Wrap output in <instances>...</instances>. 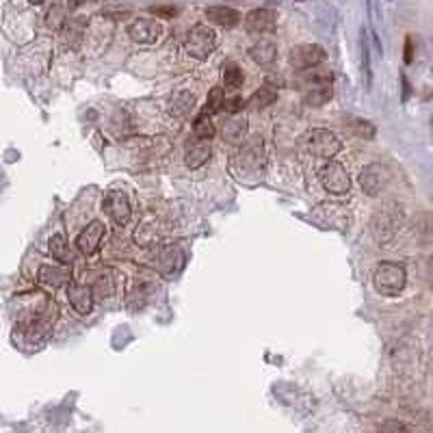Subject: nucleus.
<instances>
[{
    "label": "nucleus",
    "instance_id": "2eb2a0df",
    "mask_svg": "<svg viewBox=\"0 0 433 433\" xmlns=\"http://www.w3.org/2000/svg\"><path fill=\"white\" fill-rule=\"evenodd\" d=\"M210 141H199V139H195V141L187 148V152H184V163H187V167L191 169H197L208 163L210 159Z\"/></svg>",
    "mask_w": 433,
    "mask_h": 433
},
{
    "label": "nucleus",
    "instance_id": "c756f323",
    "mask_svg": "<svg viewBox=\"0 0 433 433\" xmlns=\"http://www.w3.org/2000/svg\"><path fill=\"white\" fill-rule=\"evenodd\" d=\"M150 13H154L157 18H174V15L178 13V7L174 5H157V7H150Z\"/></svg>",
    "mask_w": 433,
    "mask_h": 433
},
{
    "label": "nucleus",
    "instance_id": "f8f14e48",
    "mask_svg": "<svg viewBox=\"0 0 433 433\" xmlns=\"http://www.w3.org/2000/svg\"><path fill=\"white\" fill-rule=\"evenodd\" d=\"M68 299L76 312L87 316L91 312V308H94V290H91V286H87V284H70Z\"/></svg>",
    "mask_w": 433,
    "mask_h": 433
},
{
    "label": "nucleus",
    "instance_id": "a878e982",
    "mask_svg": "<svg viewBox=\"0 0 433 433\" xmlns=\"http://www.w3.org/2000/svg\"><path fill=\"white\" fill-rule=\"evenodd\" d=\"M96 292L98 297H111L113 295V280H111V275H100L98 280H96V286L91 288Z\"/></svg>",
    "mask_w": 433,
    "mask_h": 433
},
{
    "label": "nucleus",
    "instance_id": "423d86ee",
    "mask_svg": "<svg viewBox=\"0 0 433 433\" xmlns=\"http://www.w3.org/2000/svg\"><path fill=\"white\" fill-rule=\"evenodd\" d=\"M305 148L310 150L314 157H319V159H325V161H332L336 154L340 152V141H338V137L334 134V132H330V130H323V128H319V130H312V132H308V137H305Z\"/></svg>",
    "mask_w": 433,
    "mask_h": 433
},
{
    "label": "nucleus",
    "instance_id": "4be33fe9",
    "mask_svg": "<svg viewBox=\"0 0 433 433\" xmlns=\"http://www.w3.org/2000/svg\"><path fill=\"white\" fill-rule=\"evenodd\" d=\"M277 100V89H271V87H260L258 91H254V96L250 98V104L252 108H267L271 106L273 102Z\"/></svg>",
    "mask_w": 433,
    "mask_h": 433
},
{
    "label": "nucleus",
    "instance_id": "9b49d317",
    "mask_svg": "<svg viewBox=\"0 0 433 433\" xmlns=\"http://www.w3.org/2000/svg\"><path fill=\"white\" fill-rule=\"evenodd\" d=\"M102 236H104V223L102 221H91L79 234V239H76V247H79L81 254L91 256V254L98 252Z\"/></svg>",
    "mask_w": 433,
    "mask_h": 433
},
{
    "label": "nucleus",
    "instance_id": "cd10ccee",
    "mask_svg": "<svg viewBox=\"0 0 433 433\" xmlns=\"http://www.w3.org/2000/svg\"><path fill=\"white\" fill-rule=\"evenodd\" d=\"M353 130L358 132L360 137H364V139H370L375 134V126L370 121H366V119H353Z\"/></svg>",
    "mask_w": 433,
    "mask_h": 433
},
{
    "label": "nucleus",
    "instance_id": "dca6fc26",
    "mask_svg": "<svg viewBox=\"0 0 433 433\" xmlns=\"http://www.w3.org/2000/svg\"><path fill=\"white\" fill-rule=\"evenodd\" d=\"M85 26H87V20L85 18L66 20L63 22V28H61V39H63L66 46H70V48H76V46L83 41Z\"/></svg>",
    "mask_w": 433,
    "mask_h": 433
},
{
    "label": "nucleus",
    "instance_id": "39448f33",
    "mask_svg": "<svg viewBox=\"0 0 433 433\" xmlns=\"http://www.w3.org/2000/svg\"><path fill=\"white\" fill-rule=\"evenodd\" d=\"M319 180L323 184V189L332 195H347L351 189V180H349L347 169L336 161H328L321 167Z\"/></svg>",
    "mask_w": 433,
    "mask_h": 433
},
{
    "label": "nucleus",
    "instance_id": "1a4fd4ad",
    "mask_svg": "<svg viewBox=\"0 0 433 433\" xmlns=\"http://www.w3.org/2000/svg\"><path fill=\"white\" fill-rule=\"evenodd\" d=\"M104 208L115 225H126L130 221V199L123 191H111L104 199Z\"/></svg>",
    "mask_w": 433,
    "mask_h": 433
},
{
    "label": "nucleus",
    "instance_id": "ddd939ff",
    "mask_svg": "<svg viewBox=\"0 0 433 433\" xmlns=\"http://www.w3.org/2000/svg\"><path fill=\"white\" fill-rule=\"evenodd\" d=\"M385 182H388V176H385V169L381 165H368L360 174V187L373 197L383 191Z\"/></svg>",
    "mask_w": 433,
    "mask_h": 433
},
{
    "label": "nucleus",
    "instance_id": "4468645a",
    "mask_svg": "<svg viewBox=\"0 0 433 433\" xmlns=\"http://www.w3.org/2000/svg\"><path fill=\"white\" fill-rule=\"evenodd\" d=\"M206 18H208V22L221 26V28H234L241 22V13L232 7H225V5H214V7L206 9Z\"/></svg>",
    "mask_w": 433,
    "mask_h": 433
},
{
    "label": "nucleus",
    "instance_id": "7ed1b4c3",
    "mask_svg": "<svg viewBox=\"0 0 433 433\" xmlns=\"http://www.w3.org/2000/svg\"><path fill=\"white\" fill-rule=\"evenodd\" d=\"M401 223V208L396 204H385L381 208L375 210L373 223H370V230H373V236L377 243H385L390 241Z\"/></svg>",
    "mask_w": 433,
    "mask_h": 433
},
{
    "label": "nucleus",
    "instance_id": "0eeeda50",
    "mask_svg": "<svg viewBox=\"0 0 433 433\" xmlns=\"http://www.w3.org/2000/svg\"><path fill=\"white\" fill-rule=\"evenodd\" d=\"M290 66L299 70V72H308V70H314L316 66H321L325 61V50L316 43H301V46H295V48L290 50Z\"/></svg>",
    "mask_w": 433,
    "mask_h": 433
},
{
    "label": "nucleus",
    "instance_id": "f257e3e1",
    "mask_svg": "<svg viewBox=\"0 0 433 433\" xmlns=\"http://www.w3.org/2000/svg\"><path fill=\"white\" fill-rule=\"evenodd\" d=\"M373 284L381 297H396L403 292L407 284V273L403 267L396 265V262H381L375 269Z\"/></svg>",
    "mask_w": 433,
    "mask_h": 433
},
{
    "label": "nucleus",
    "instance_id": "f3484780",
    "mask_svg": "<svg viewBox=\"0 0 433 433\" xmlns=\"http://www.w3.org/2000/svg\"><path fill=\"white\" fill-rule=\"evenodd\" d=\"M247 134V117L245 115H230L223 123V139L228 143H241Z\"/></svg>",
    "mask_w": 433,
    "mask_h": 433
},
{
    "label": "nucleus",
    "instance_id": "20e7f679",
    "mask_svg": "<svg viewBox=\"0 0 433 433\" xmlns=\"http://www.w3.org/2000/svg\"><path fill=\"white\" fill-rule=\"evenodd\" d=\"M334 96L332 87V72H312L305 79V96L303 102L310 106H323L328 104Z\"/></svg>",
    "mask_w": 433,
    "mask_h": 433
},
{
    "label": "nucleus",
    "instance_id": "bb28decb",
    "mask_svg": "<svg viewBox=\"0 0 433 433\" xmlns=\"http://www.w3.org/2000/svg\"><path fill=\"white\" fill-rule=\"evenodd\" d=\"M243 106H245V100L241 96H234V98H225L223 100V108H221V111H225L230 115H239L243 111Z\"/></svg>",
    "mask_w": 433,
    "mask_h": 433
},
{
    "label": "nucleus",
    "instance_id": "a211bd4d",
    "mask_svg": "<svg viewBox=\"0 0 433 433\" xmlns=\"http://www.w3.org/2000/svg\"><path fill=\"white\" fill-rule=\"evenodd\" d=\"M195 108V96L191 91H176V94L169 98V113L176 117H187Z\"/></svg>",
    "mask_w": 433,
    "mask_h": 433
},
{
    "label": "nucleus",
    "instance_id": "6ab92c4d",
    "mask_svg": "<svg viewBox=\"0 0 433 433\" xmlns=\"http://www.w3.org/2000/svg\"><path fill=\"white\" fill-rule=\"evenodd\" d=\"M250 57H252L254 63H258V66H271L273 61L277 59V46L273 41L260 39L258 43H254L250 48Z\"/></svg>",
    "mask_w": 433,
    "mask_h": 433
},
{
    "label": "nucleus",
    "instance_id": "9d476101",
    "mask_svg": "<svg viewBox=\"0 0 433 433\" xmlns=\"http://www.w3.org/2000/svg\"><path fill=\"white\" fill-rule=\"evenodd\" d=\"M245 26L250 33H256V35L271 33V30H275V26H277V13L271 9H254L247 13Z\"/></svg>",
    "mask_w": 433,
    "mask_h": 433
},
{
    "label": "nucleus",
    "instance_id": "5701e85b",
    "mask_svg": "<svg viewBox=\"0 0 433 433\" xmlns=\"http://www.w3.org/2000/svg\"><path fill=\"white\" fill-rule=\"evenodd\" d=\"M245 81L243 76V70L234 63V61H228V63L223 66V85L228 89H239Z\"/></svg>",
    "mask_w": 433,
    "mask_h": 433
},
{
    "label": "nucleus",
    "instance_id": "6e6552de",
    "mask_svg": "<svg viewBox=\"0 0 433 433\" xmlns=\"http://www.w3.org/2000/svg\"><path fill=\"white\" fill-rule=\"evenodd\" d=\"M161 35H163V26L150 18H139L128 26V37L134 43H143V46L157 43Z\"/></svg>",
    "mask_w": 433,
    "mask_h": 433
},
{
    "label": "nucleus",
    "instance_id": "2f4dec72",
    "mask_svg": "<svg viewBox=\"0 0 433 433\" xmlns=\"http://www.w3.org/2000/svg\"><path fill=\"white\" fill-rule=\"evenodd\" d=\"M87 3H91V0H68V7H70V9H76V7L87 5Z\"/></svg>",
    "mask_w": 433,
    "mask_h": 433
},
{
    "label": "nucleus",
    "instance_id": "c85d7f7f",
    "mask_svg": "<svg viewBox=\"0 0 433 433\" xmlns=\"http://www.w3.org/2000/svg\"><path fill=\"white\" fill-rule=\"evenodd\" d=\"M377 433H410V429L399 421H385L379 425Z\"/></svg>",
    "mask_w": 433,
    "mask_h": 433
},
{
    "label": "nucleus",
    "instance_id": "aec40b11",
    "mask_svg": "<svg viewBox=\"0 0 433 433\" xmlns=\"http://www.w3.org/2000/svg\"><path fill=\"white\" fill-rule=\"evenodd\" d=\"M39 282L48 284V286H63L70 282V271L63 267H54V265H43L39 269Z\"/></svg>",
    "mask_w": 433,
    "mask_h": 433
},
{
    "label": "nucleus",
    "instance_id": "412c9836",
    "mask_svg": "<svg viewBox=\"0 0 433 433\" xmlns=\"http://www.w3.org/2000/svg\"><path fill=\"white\" fill-rule=\"evenodd\" d=\"M193 132H195V139H199V141H210V139L214 137V132H216L210 115L199 113V117L193 123Z\"/></svg>",
    "mask_w": 433,
    "mask_h": 433
},
{
    "label": "nucleus",
    "instance_id": "f03ea898",
    "mask_svg": "<svg viewBox=\"0 0 433 433\" xmlns=\"http://www.w3.org/2000/svg\"><path fill=\"white\" fill-rule=\"evenodd\" d=\"M216 48V35L214 30L206 24H197L189 30L187 41H184V50L189 57L197 61H206Z\"/></svg>",
    "mask_w": 433,
    "mask_h": 433
},
{
    "label": "nucleus",
    "instance_id": "b1692460",
    "mask_svg": "<svg viewBox=\"0 0 433 433\" xmlns=\"http://www.w3.org/2000/svg\"><path fill=\"white\" fill-rule=\"evenodd\" d=\"M50 254L52 258H57L59 262H63V265H70L72 262V254H70V247L66 245V239L61 234H54L50 239Z\"/></svg>",
    "mask_w": 433,
    "mask_h": 433
},
{
    "label": "nucleus",
    "instance_id": "473e14b6",
    "mask_svg": "<svg viewBox=\"0 0 433 433\" xmlns=\"http://www.w3.org/2000/svg\"><path fill=\"white\" fill-rule=\"evenodd\" d=\"M30 5H41V3H46V0H28Z\"/></svg>",
    "mask_w": 433,
    "mask_h": 433
},
{
    "label": "nucleus",
    "instance_id": "393cba45",
    "mask_svg": "<svg viewBox=\"0 0 433 433\" xmlns=\"http://www.w3.org/2000/svg\"><path fill=\"white\" fill-rule=\"evenodd\" d=\"M223 100H225V94H223V89L221 87H214L210 89V94H208V100H206V108L202 113L206 115H214V113H219L221 108H223Z\"/></svg>",
    "mask_w": 433,
    "mask_h": 433
},
{
    "label": "nucleus",
    "instance_id": "7c9ffc66",
    "mask_svg": "<svg viewBox=\"0 0 433 433\" xmlns=\"http://www.w3.org/2000/svg\"><path fill=\"white\" fill-rule=\"evenodd\" d=\"M414 61V37L410 35L405 39V63H412Z\"/></svg>",
    "mask_w": 433,
    "mask_h": 433
}]
</instances>
